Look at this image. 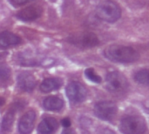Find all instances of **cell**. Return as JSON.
Returning a JSON list of instances; mask_svg holds the SVG:
<instances>
[{
  "instance_id": "obj_1",
  "label": "cell",
  "mask_w": 149,
  "mask_h": 134,
  "mask_svg": "<svg viewBox=\"0 0 149 134\" xmlns=\"http://www.w3.org/2000/svg\"><path fill=\"white\" fill-rule=\"evenodd\" d=\"M104 54L106 58L111 61L122 64H130L135 62L140 58L139 53L134 48L120 44L108 46L105 50Z\"/></svg>"
},
{
  "instance_id": "obj_2",
  "label": "cell",
  "mask_w": 149,
  "mask_h": 134,
  "mask_svg": "<svg viewBox=\"0 0 149 134\" xmlns=\"http://www.w3.org/2000/svg\"><path fill=\"white\" fill-rule=\"evenodd\" d=\"M96 13L100 19L109 23L116 22L121 16L120 6L112 1L100 2L97 5Z\"/></svg>"
},
{
  "instance_id": "obj_3",
  "label": "cell",
  "mask_w": 149,
  "mask_h": 134,
  "mask_svg": "<svg viewBox=\"0 0 149 134\" xmlns=\"http://www.w3.org/2000/svg\"><path fill=\"white\" fill-rule=\"evenodd\" d=\"M120 128L124 134H142L147 130V124L143 117L130 115L121 120Z\"/></svg>"
},
{
  "instance_id": "obj_4",
  "label": "cell",
  "mask_w": 149,
  "mask_h": 134,
  "mask_svg": "<svg viewBox=\"0 0 149 134\" xmlns=\"http://www.w3.org/2000/svg\"><path fill=\"white\" fill-rule=\"evenodd\" d=\"M107 87L115 95H122L128 89L127 78L119 72H112L107 76Z\"/></svg>"
},
{
  "instance_id": "obj_5",
  "label": "cell",
  "mask_w": 149,
  "mask_h": 134,
  "mask_svg": "<svg viewBox=\"0 0 149 134\" xmlns=\"http://www.w3.org/2000/svg\"><path fill=\"white\" fill-rule=\"evenodd\" d=\"M68 41L79 47L82 48H92L99 44L98 37L93 32H83L79 34L72 35Z\"/></svg>"
},
{
  "instance_id": "obj_6",
  "label": "cell",
  "mask_w": 149,
  "mask_h": 134,
  "mask_svg": "<svg viewBox=\"0 0 149 134\" xmlns=\"http://www.w3.org/2000/svg\"><path fill=\"white\" fill-rule=\"evenodd\" d=\"M118 109L116 105L111 101H101L98 103L94 107V114L103 120H113L116 114Z\"/></svg>"
},
{
  "instance_id": "obj_7",
  "label": "cell",
  "mask_w": 149,
  "mask_h": 134,
  "mask_svg": "<svg viewBox=\"0 0 149 134\" xmlns=\"http://www.w3.org/2000/svg\"><path fill=\"white\" fill-rule=\"evenodd\" d=\"M66 95L72 104H79L86 100L87 91L79 82H72L66 87Z\"/></svg>"
},
{
  "instance_id": "obj_8",
  "label": "cell",
  "mask_w": 149,
  "mask_h": 134,
  "mask_svg": "<svg viewBox=\"0 0 149 134\" xmlns=\"http://www.w3.org/2000/svg\"><path fill=\"white\" fill-rule=\"evenodd\" d=\"M43 13V9L39 5H30L21 10L17 14V17L23 21H32L39 17Z\"/></svg>"
},
{
  "instance_id": "obj_9",
  "label": "cell",
  "mask_w": 149,
  "mask_h": 134,
  "mask_svg": "<svg viewBox=\"0 0 149 134\" xmlns=\"http://www.w3.org/2000/svg\"><path fill=\"white\" fill-rule=\"evenodd\" d=\"M36 119L34 111H29L24 114L18 124V130L21 134H30L31 133Z\"/></svg>"
},
{
  "instance_id": "obj_10",
  "label": "cell",
  "mask_w": 149,
  "mask_h": 134,
  "mask_svg": "<svg viewBox=\"0 0 149 134\" xmlns=\"http://www.w3.org/2000/svg\"><path fill=\"white\" fill-rule=\"evenodd\" d=\"M37 84L35 77L30 72H22L17 77V86L21 91L31 92Z\"/></svg>"
},
{
  "instance_id": "obj_11",
  "label": "cell",
  "mask_w": 149,
  "mask_h": 134,
  "mask_svg": "<svg viewBox=\"0 0 149 134\" xmlns=\"http://www.w3.org/2000/svg\"><path fill=\"white\" fill-rule=\"evenodd\" d=\"M58 127V121L53 118L44 119L38 126L39 134H53Z\"/></svg>"
},
{
  "instance_id": "obj_12",
  "label": "cell",
  "mask_w": 149,
  "mask_h": 134,
  "mask_svg": "<svg viewBox=\"0 0 149 134\" xmlns=\"http://www.w3.org/2000/svg\"><path fill=\"white\" fill-rule=\"evenodd\" d=\"M21 42V38L10 31L0 32V48H6L9 46L16 45Z\"/></svg>"
},
{
  "instance_id": "obj_13",
  "label": "cell",
  "mask_w": 149,
  "mask_h": 134,
  "mask_svg": "<svg viewBox=\"0 0 149 134\" xmlns=\"http://www.w3.org/2000/svg\"><path fill=\"white\" fill-rule=\"evenodd\" d=\"M43 106L49 111H59L64 106V101L58 96H51L44 100Z\"/></svg>"
},
{
  "instance_id": "obj_14",
  "label": "cell",
  "mask_w": 149,
  "mask_h": 134,
  "mask_svg": "<svg viewBox=\"0 0 149 134\" xmlns=\"http://www.w3.org/2000/svg\"><path fill=\"white\" fill-rule=\"evenodd\" d=\"M15 112H16L15 110H10L4 115L1 124V129H0L1 134H8L11 132L14 123V119H15Z\"/></svg>"
},
{
  "instance_id": "obj_15",
  "label": "cell",
  "mask_w": 149,
  "mask_h": 134,
  "mask_svg": "<svg viewBox=\"0 0 149 134\" xmlns=\"http://www.w3.org/2000/svg\"><path fill=\"white\" fill-rule=\"evenodd\" d=\"M61 85H62V81L59 78H46L42 82L40 85V90L44 92H50L60 88Z\"/></svg>"
},
{
  "instance_id": "obj_16",
  "label": "cell",
  "mask_w": 149,
  "mask_h": 134,
  "mask_svg": "<svg viewBox=\"0 0 149 134\" xmlns=\"http://www.w3.org/2000/svg\"><path fill=\"white\" fill-rule=\"evenodd\" d=\"M11 83L10 69L3 64H0V87H6Z\"/></svg>"
},
{
  "instance_id": "obj_17",
  "label": "cell",
  "mask_w": 149,
  "mask_h": 134,
  "mask_svg": "<svg viewBox=\"0 0 149 134\" xmlns=\"http://www.w3.org/2000/svg\"><path fill=\"white\" fill-rule=\"evenodd\" d=\"M134 79L144 85H148V69H143V70H140L139 72H137L134 75Z\"/></svg>"
},
{
  "instance_id": "obj_18",
  "label": "cell",
  "mask_w": 149,
  "mask_h": 134,
  "mask_svg": "<svg viewBox=\"0 0 149 134\" xmlns=\"http://www.w3.org/2000/svg\"><path fill=\"white\" fill-rule=\"evenodd\" d=\"M85 74L86 76V78L91 80L92 82H94V83H100L101 82V78L96 73V72L94 71V69L93 68H88L86 70L85 72Z\"/></svg>"
},
{
  "instance_id": "obj_19",
  "label": "cell",
  "mask_w": 149,
  "mask_h": 134,
  "mask_svg": "<svg viewBox=\"0 0 149 134\" xmlns=\"http://www.w3.org/2000/svg\"><path fill=\"white\" fill-rule=\"evenodd\" d=\"M10 3L11 4H13L14 6H18V5H24L27 3H29V1H19V0H15V1H10Z\"/></svg>"
},
{
  "instance_id": "obj_20",
  "label": "cell",
  "mask_w": 149,
  "mask_h": 134,
  "mask_svg": "<svg viewBox=\"0 0 149 134\" xmlns=\"http://www.w3.org/2000/svg\"><path fill=\"white\" fill-rule=\"evenodd\" d=\"M62 125H63V126H65V127H69L70 126H71V121H70V119H64L63 120H62Z\"/></svg>"
},
{
  "instance_id": "obj_21",
  "label": "cell",
  "mask_w": 149,
  "mask_h": 134,
  "mask_svg": "<svg viewBox=\"0 0 149 134\" xmlns=\"http://www.w3.org/2000/svg\"><path fill=\"white\" fill-rule=\"evenodd\" d=\"M62 134H76L75 133V132L73 131V130H71V129H65Z\"/></svg>"
},
{
  "instance_id": "obj_22",
  "label": "cell",
  "mask_w": 149,
  "mask_h": 134,
  "mask_svg": "<svg viewBox=\"0 0 149 134\" xmlns=\"http://www.w3.org/2000/svg\"><path fill=\"white\" fill-rule=\"evenodd\" d=\"M102 133H103L102 134H115L113 132H112V131H110V130H105V131H103Z\"/></svg>"
},
{
  "instance_id": "obj_23",
  "label": "cell",
  "mask_w": 149,
  "mask_h": 134,
  "mask_svg": "<svg viewBox=\"0 0 149 134\" xmlns=\"http://www.w3.org/2000/svg\"><path fill=\"white\" fill-rule=\"evenodd\" d=\"M3 104H4V99H3V98L0 97V106H2Z\"/></svg>"
}]
</instances>
